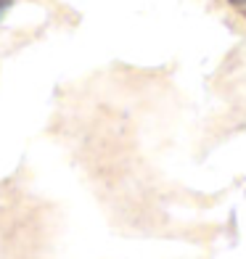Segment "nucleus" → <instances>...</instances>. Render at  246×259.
I'll list each match as a JSON object with an SVG mask.
<instances>
[{"label":"nucleus","mask_w":246,"mask_h":259,"mask_svg":"<svg viewBox=\"0 0 246 259\" xmlns=\"http://www.w3.org/2000/svg\"><path fill=\"white\" fill-rule=\"evenodd\" d=\"M230 3H238V6H246V0H230Z\"/></svg>","instance_id":"nucleus-1"}]
</instances>
